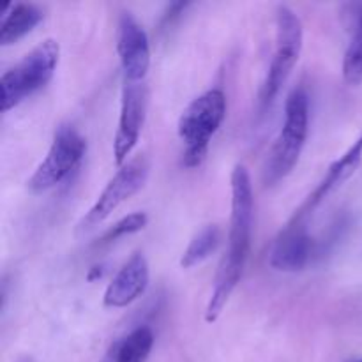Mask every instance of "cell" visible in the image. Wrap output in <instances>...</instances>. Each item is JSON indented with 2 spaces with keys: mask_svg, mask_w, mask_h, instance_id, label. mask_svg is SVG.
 Wrapping results in <instances>:
<instances>
[{
  "mask_svg": "<svg viewBox=\"0 0 362 362\" xmlns=\"http://www.w3.org/2000/svg\"><path fill=\"white\" fill-rule=\"evenodd\" d=\"M147 103L148 90L144 81L141 83L124 81L119 124H117L115 140H113V156L119 168L127 161L134 145L140 140L145 115H147Z\"/></svg>",
  "mask_w": 362,
  "mask_h": 362,
  "instance_id": "8",
  "label": "cell"
},
{
  "mask_svg": "<svg viewBox=\"0 0 362 362\" xmlns=\"http://www.w3.org/2000/svg\"><path fill=\"white\" fill-rule=\"evenodd\" d=\"M304 28L303 21L297 16L296 11L288 6L279 4L276 7V42L274 53H272L271 64H269L267 74L262 83L260 94H258V110L264 115L271 105L274 103L276 95L288 80L293 66L299 60L303 52Z\"/></svg>",
  "mask_w": 362,
  "mask_h": 362,
  "instance_id": "4",
  "label": "cell"
},
{
  "mask_svg": "<svg viewBox=\"0 0 362 362\" xmlns=\"http://www.w3.org/2000/svg\"><path fill=\"white\" fill-rule=\"evenodd\" d=\"M310 129V98L303 87L293 88L285 103V120L264 165V184L274 186L299 163Z\"/></svg>",
  "mask_w": 362,
  "mask_h": 362,
  "instance_id": "2",
  "label": "cell"
},
{
  "mask_svg": "<svg viewBox=\"0 0 362 362\" xmlns=\"http://www.w3.org/2000/svg\"><path fill=\"white\" fill-rule=\"evenodd\" d=\"M117 53L124 81L141 83L151 67V42L145 28L131 13H122L117 28Z\"/></svg>",
  "mask_w": 362,
  "mask_h": 362,
  "instance_id": "9",
  "label": "cell"
},
{
  "mask_svg": "<svg viewBox=\"0 0 362 362\" xmlns=\"http://www.w3.org/2000/svg\"><path fill=\"white\" fill-rule=\"evenodd\" d=\"M232 212H230L228 250L225 251L214 278L211 299L205 308V322L218 320L223 308L235 292L251 246V228H253V186L250 172L244 165H235L232 170Z\"/></svg>",
  "mask_w": 362,
  "mask_h": 362,
  "instance_id": "1",
  "label": "cell"
},
{
  "mask_svg": "<svg viewBox=\"0 0 362 362\" xmlns=\"http://www.w3.org/2000/svg\"><path fill=\"white\" fill-rule=\"evenodd\" d=\"M45 13L35 4H9L2 13L0 21V45L9 46L27 35L35 25L41 23Z\"/></svg>",
  "mask_w": 362,
  "mask_h": 362,
  "instance_id": "13",
  "label": "cell"
},
{
  "mask_svg": "<svg viewBox=\"0 0 362 362\" xmlns=\"http://www.w3.org/2000/svg\"><path fill=\"white\" fill-rule=\"evenodd\" d=\"M315 255V240L304 223L288 221L272 246L269 264L281 272L303 271Z\"/></svg>",
  "mask_w": 362,
  "mask_h": 362,
  "instance_id": "11",
  "label": "cell"
},
{
  "mask_svg": "<svg viewBox=\"0 0 362 362\" xmlns=\"http://www.w3.org/2000/svg\"><path fill=\"white\" fill-rule=\"evenodd\" d=\"M60 59V45L55 39H45L0 78L2 112H9L23 99L45 87L55 74Z\"/></svg>",
  "mask_w": 362,
  "mask_h": 362,
  "instance_id": "5",
  "label": "cell"
},
{
  "mask_svg": "<svg viewBox=\"0 0 362 362\" xmlns=\"http://www.w3.org/2000/svg\"><path fill=\"white\" fill-rule=\"evenodd\" d=\"M148 172H151V163H148L147 156L144 154L124 163L117 170L115 175L112 177V180L106 184V187L101 191L94 205L80 219V223L76 225L78 235H83V233L94 230L108 216H112V212H115L124 202L129 200L133 194H136L144 187V184L147 182Z\"/></svg>",
  "mask_w": 362,
  "mask_h": 362,
  "instance_id": "7",
  "label": "cell"
},
{
  "mask_svg": "<svg viewBox=\"0 0 362 362\" xmlns=\"http://www.w3.org/2000/svg\"><path fill=\"white\" fill-rule=\"evenodd\" d=\"M103 269H105V265H103V264L94 265V267H92L90 271H88V276H87L88 281H94V279L101 278V276H103Z\"/></svg>",
  "mask_w": 362,
  "mask_h": 362,
  "instance_id": "18",
  "label": "cell"
},
{
  "mask_svg": "<svg viewBox=\"0 0 362 362\" xmlns=\"http://www.w3.org/2000/svg\"><path fill=\"white\" fill-rule=\"evenodd\" d=\"M226 117V95L219 88H211L194 98L179 117L177 131L184 141V165L187 168L202 165L209 144L218 133Z\"/></svg>",
  "mask_w": 362,
  "mask_h": 362,
  "instance_id": "3",
  "label": "cell"
},
{
  "mask_svg": "<svg viewBox=\"0 0 362 362\" xmlns=\"http://www.w3.org/2000/svg\"><path fill=\"white\" fill-rule=\"evenodd\" d=\"M151 279L147 258L141 253H134L122 267L119 269L112 281L108 283L103 296L106 308H126L144 296Z\"/></svg>",
  "mask_w": 362,
  "mask_h": 362,
  "instance_id": "12",
  "label": "cell"
},
{
  "mask_svg": "<svg viewBox=\"0 0 362 362\" xmlns=\"http://www.w3.org/2000/svg\"><path fill=\"white\" fill-rule=\"evenodd\" d=\"M219 243H221V230L218 225H207L191 239L189 246L184 250L182 257H180V267L191 269L194 265L202 264L207 260L216 250H218Z\"/></svg>",
  "mask_w": 362,
  "mask_h": 362,
  "instance_id": "16",
  "label": "cell"
},
{
  "mask_svg": "<svg viewBox=\"0 0 362 362\" xmlns=\"http://www.w3.org/2000/svg\"><path fill=\"white\" fill-rule=\"evenodd\" d=\"M21 362H30V361H21Z\"/></svg>",
  "mask_w": 362,
  "mask_h": 362,
  "instance_id": "19",
  "label": "cell"
},
{
  "mask_svg": "<svg viewBox=\"0 0 362 362\" xmlns=\"http://www.w3.org/2000/svg\"><path fill=\"white\" fill-rule=\"evenodd\" d=\"M350 41L343 57V78L350 85L362 83V4L345 6Z\"/></svg>",
  "mask_w": 362,
  "mask_h": 362,
  "instance_id": "15",
  "label": "cell"
},
{
  "mask_svg": "<svg viewBox=\"0 0 362 362\" xmlns=\"http://www.w3.org/2000/svg\"><path fill=\"white\" fill-rule=\"evenodd\" d=\"M85 151H87V141L76 127L71 124L59 126L53 134L48 154L27 180V187L32 193L39 194L59 186L78 168Z\"/></svg>",
  "mask_w": 362,
  "mask_h": 362,
  "instance_id": "6",
  "label": "cell"
},
{
  "mask_svg": "<svg viewBox=\"0 0 362 362\" xmlns=\"http://www.w3.org/2000/svg\"><path fill=\"white\" fill-rule=\"evenodd\" d=\"M148 218L145 212H133V214H127L124 216L122 219H119L117 223H113L101 237H99L98 244L103 246V244H110L113 240L120 239V237H126L131 235V233H136L141 232V230L147 226Z\"/></svg>",
  "mask_w": 362,
  "mask_h": 362,
  "instance_id": "17",
  "label": "cell"
},
{
  "mask_svg": "<svg viewBox=\"0 0 362 362\" xmlns=\"http://www.w3.org/2000/svg\"><path fill=\"white\" fill-rule=\"evenodd\" d=\"M361 362H362V361H361Z\"/></svg>",
  "mask_w": 362,
  "mask_h": 362,
  "instance_id": "20",
  "label": "cell"
},
{
  "mask_svg": "<svg viewBox=\"0 0 362 362\" xmlns=\"http://www.w3.org/2000/svg\"><path fill=\"white\" fill-rule=\"evenodd\" d=\"M362 161V133L357 136V140L346 148L345 154L341 158L336 159L331 166H329L327 173L324 175V179L317 184L313 191H311L310 197L306 198L303 205L299 207V211H296V214L292 216L290 221L293 223H304L306 216L310 212H313L325 198L331 193H334L338 187H341L354 173L357 172Z\"/></svg>",
  "mask_w": 362,
  "mask_h": 362,
  "instance_id": "10",
  "label": "cell"
},
{
  "mask_svg": "<svg viewBox=\"0 0 362 362\" xmlns=\"http://www.w3.org/2000/svg\"><path fill=\"white\" fill-rule=\"evenodd\" d=\"M152 346L154 332L147 325H140L124 338L115 339L99 362H147Z\"/></svg>",
  "mask_w": 362,
  "mask_h": 362,
  "instance_id": "14",
  "label": "cell"
}]
</instances>
